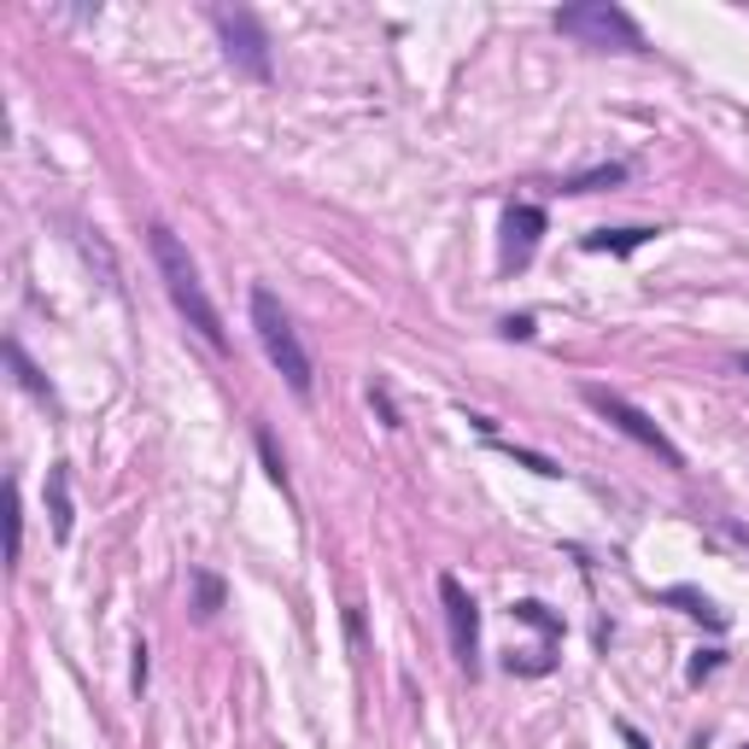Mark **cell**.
<instances>
[{
    "mask_svg": "<svg viewBox=\"0 0 749 749\" xmlns=\"http://www.w3.org/2000/svg\"><path fill=\"white\" fill-rule=\"evenodd\" d=\"M147 253L158 264V281H164V294H171V305L187 317V328H194L212 351H228V328L217 317L212 294H205V281H199V264L187 258V246L176 240L171 223H147Z\"/></svg>",
    "mask_w": 749,
    "mask_h": 749,
    "instance_id": "cell-1",
    "label": "cell"
},
{
    "mask_svg": "<svg viewBox=\"0 0 749 749\" xmlns=\"http://www.w3.org/2000/svg\"><path fill=\"white\" fill-rule=\"evenodd\" d=\"M253 328H258L264 358L276 363V374L287 387H294V399H310V392H317V369H310V351L299 340L294 317L281 310V299L269 294V287H253Z\"/></svg>",
    "mask_w": 749,
    "mask_h": 749,
    "instance_id": "cell-2",
    "label": "cell"
},
{
    "mask_svg": "<svg viewBox=\"0 0 749 749\" xmlns=\"http://www.w3.org/2000/svg\"><path fill=\"white\" fill-rule=\"evenodd\" d=\"M551 24L562 35H574L579 48H597V53H644V30L627 7L615 0H574V7H556Z\"/></svg>",
    "mask_w": 749,
    "mask_h": 749,
    "instance_id": "cell-3",
    "label": "cell"
},
{
    "mask_svg": "<svg viewBox=\"0 0 749 749\" xmlns=\"http://www.w3.org/2000/svg\"><path fill=\"white\" fill-rule=\"evenodd\" d=\"M212 24H217V35H223L228 65H235L240 76H253V82H269V76H276L269 35H264V24H258L246 7H212Z\"/></svg>",
    "mask_w": 749,
    "mask_h": 749,
    "instance_id": "cell-4",
    "label": "cell"
},
{
    "mask_svg": "<svg viewBox=\"0 0 749 749\" xmlns=\"http://www.w3.org/2000/svg\"><path fill=\"white\" fill-rule=\"evenodd\" d=\"M579 399H586V404H592V410H597V415H603V422H609V428H620V433H627L633 445H644L650 456H661V463H668V469H685L679 445H674L668 433L656 428V415H644L638 404H627V399H620V392H609V387H579Z\"/></svg>",
    "mask_w": 749,
    "mask_h": 749,
    "instance_id": "cell-5",
    "label": "cell"
},
{
    "mask_svg": "<svg viewBox=\"0 0 749 749\" xmlns=\"http://www.w3.org/2000/svg\"><path fill=\"white\" fill-rule=\"evenodd\" d=\"M440 603H445V627H451V656L463 661V674H481V609L463 592L456 574H440Z\"/></svg>",
    "mask_w": 749,
    "mask_h": 749,
    "instance_id": "cell-6",
    "label": "cell"
},
{
    "mask_svg": "<svg viewBox=\"0 0 749 749\" xmlns=\"http://www.w3.org/2000/svg\"><path fill=\"white\" fill-rule=\"evenodd\" d=\"M545 228H551L545 205H510L504 212V269H527Z\"/></svg>",
    "mask_w": 749,
    "mask_h": 749,
    "instance_id": "cell-7",
    "label": "cell"
},
{
    "mask_svg": "<svg viewBox=\"0 0 749 749\" xmlns=\"http://www.w3.org/2000/svg\"><path fill=\"white\" fill-rule=\"evenodd\" d=\"M661 235V228H650V223H633V228H597V235H586L579 240V253H609V258H633L638 246H650Z\"/></svg>",
    "mask_w": 749,
    "mask_h": 749,
    "instance_id": "cell-8",
    "label": "cell"
},
{
    "mask_svg": "<svg viewBox=\"0 0 749 749\" xmlns=\"http://www.w3.org/2000/svg\"><path fill=\"white\" fill-rule=\"evenodd\" d=\"M48 515H53V538L65 545V538H71V522H76V510H71V469H65V463L48 469Z\"/></svg>",
    "mask_w": 749,
    "mask_h": 749,
    "instance_id": "cell-9",
    "label": "cell"
},
{
    "mask_svg": "<svg viewBox=\"0 0 749 749\" xmlns=\"http://www.w3.org/2000/svg\"><path fill=\"white\" fill-rule=\"evenodd\" d=\"M661 603H674L679 615H691V620H702V627L726 633V609H720L715 597H702L697 586H668V592H661Z\"/></svg>",
    "mask_w": 749,
    "mask_h": 749,
    "instance_id": "cell-10",
    "label": "cell"
},
{
    "mask_svg": "<svg viewBox=\"0 0 749 749\" xmlns=\"http://www.w3.org/2000/svg\"><path fill=\"white\" fill-rule=\"evenodd\" d=\"M7 363L18 369V387H24V392H35V399H53L48 374H41V369L30 363V351H24V346H18V340H7Z\"/></svg>",
    "mask_w": 749,
    "mask_h": 749,
    "instance_id": "cell-11",
    "label": "cell"
},
{
    "mask_svg": "<svg viewBox=\"0 0 749 749\" xmlns=\"http://www.w3.org/2000/svg\"><path fill=\"white\" fill-rule=\"evenodd\" d=\"M223 597H228V592H223V579H217L212 568H194V615H199V620H212V615L223 609Z\"/></svg>",
    "mask_w": 749,
    "mask_h": 749,
    "instance_id": "cell-12",
    "label": "cell"
},
{
    "mask_svg": "<svg viewBox=\"0 0 749 749\" xmlns=\"http://www.w3.org/2000/svg\"><path fill=\"white\" fill-rule=\"evenodd\" d=\"M615 182H627V164H603V171L568 176V182H562V194H597V187H615Z\"/></svg>",
    "mask_w": 749,
    "mask_h": 749,
    "instance_id": "cell-13",
    "label": "cell"
},
{
    "mask_svg": "<svg viewBox=\"0 0 749 749\" xmlns=\"http://www.w3.org/2000/svg\"><path fill=\"white\" fill-rule=\"evenodd\" d=\"M510 615H515V620H527V627H538L545 638H562V615H551V609H545V603H538V597H522V603H515Z\"/></svg>",
    "mask_w": 749,
    "mask_h": 749,
    "instance_id": "cell-14",
    "label": "cell"
},
{
    "mask_svg": "<svg viewBox=\"0 0 749 749\" xmlns=\"http://www.w3.org/2000/svg\"><path fill=\"white\" fill-rule=\"evenodd\" d=\"M258 456H264V474L276 481L281 492H287V463H281V451H276V433L269 428H258Z\"/></svg>",
    "mask_w": 749,
    "mask_h": 749,
    "instance_id": "cell-15",
    "label": "cell"
},
{
    "mask_svg": "<svg viewBox=\"0 0 749 749\" xmlns=\"http://www.w3.org/2000/svg\"><path fill=\"white\" fill-rule=\"evenodd\" d=\"M504 456H515L522 469H533V474H545V481H562V463H551V456H538V451H522V445H497Z\"/></svg>",
    "mask_w": 749,
    "mask_h": 749,
    "instance_id": "cell-16",
    "label": "cell"
},
{
    "mask_svg": "<svg viewBox=\"0 0 749 749\" xmlns=\"http://www.w3.org/2000/svg\"><path fill=\"white\" fill-rule=\"evenodd\" d=\"M130 656H135V661H130V691L141 697V691H147V668H153V661H147V656H153V650H147V638H135V650H130Z\"/></svg>",
    "mask_w": 749,
    "mask_h": 749,
    "instance_id": "cell-17",
    "label": "cell"
},
{
    "mask_svg": "<svg viewBox=\"0 0 749 749\" xmlns=\"http://www.w3.org/2000/svg\"><path fill=\"white\" fill-rule=\"evenodd\" d=\"M720 661H726V650H697V656H691V668H685V679L702 685V679H709V674L720 668Z\"/></svg>",
    "mask_w": 749,
    "mask_h": 749,
    "instance_id": "cell-18",
    "label": "cell"
},
{
    "mask_svg": "<svg viewBox=\"0 0 749 749\" xmlns=\"http://www.w3.org/2000/svg\"><path fill=\"white\" fill-rule=\"evenodd\" d=\"M7 515H12V562H18V556H24V510H18V481L7 492Z\"/></svg>",
    "mask_w": 749,
    "mask_h": 749,
    "instance_id": "cell-19",
    "label": "cell"
},
{
    "mask_svg": "<svg viewBox=\"0 0 749 749\" xmlns=\"http://www.w3.org/2000/svg\"><path fill=\"white\" fill-rule=\"evenodd\" d=\"M369 404L381 410V422L387 428H399V410H392V399H387V387H369Z\"/></svg>",
    "mask_w": 749,
    "mask_h": 749,
    "instance_id": "cell-20",
    "label": "cell"
},
{
    "mask_svg": "<svg viewBox=\"0 0 749 749\" xmlns=\"http://www.w3.org/2000/svg\"><path fill=\"white\" fill-rule=\"evenodd\" d=\"M504 335H510V340H533V317H510Z\"/></svg>",
    "mask_w": 749,
    "mask_h": 749,
    "instance_id": "cell-21",
    "label": "cell"
},
{
    "mask_svg": "<svg viewBox=\"0 0 749 749\" xmlns=\"http://www.w3.org/2000/svg\"><path fill=\"white\" fill-rule=\"evenodd\" d=\"M620 743H627V749H650V738H644L633 720H620Z\"/></svg>",
    "mask_w": 749,
    "mask_h": 749,
    "instance_id": "cell-22",
    "label": "cell"
},
{
    "mask_svg": "<svg viewBox=\"0 0 749 749\" xmlns=\"http://www.w3.org/2000/svg\"><path fill=\"white\" fill-rule=\"evenodd\" d=\"M726 533H732V538H738V545L749 551V533H743V527H726Z\"/></svg>",
    "mask_w": 749,
    "mask_h": 749,
    "instance_id": "cell-23",
    "label": "cell"
},
{
    "mask_svg": "<svg viewBox=\"0 0 749 749\" xmlns=\"http://www.w3.org/2000/svg\"><path fill=\"white\" fill-rule=\"evenodd\" d=\"M738 369H743V374H749V351H738Z\"/></svg>",
    "mask_w": 749,
    "mask_h": 749,
    "instance_id": "cell-24",
    "label": "cell"
}]
</instances>
